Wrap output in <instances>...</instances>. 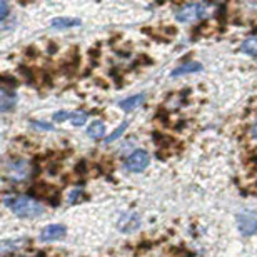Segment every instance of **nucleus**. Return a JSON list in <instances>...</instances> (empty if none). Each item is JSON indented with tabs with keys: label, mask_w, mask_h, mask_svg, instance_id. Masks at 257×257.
Listing matches in <instances>:
<instances>
[{
	"label": "nucleus",
	"mask_w": 257,
	"mask_h": 257,
	"mask_svg": "<svg viewBox=\"0 0 257 257\" xmlns=\"http://www.w3.org/2000/svg\"><path fill=\"white\" fill-rule=\"evenodd\" d=\"M32 167L23 159H17V161H10L5 167V175L12 182H23L30 177Z\"/></svg>",
	"instance_id": "7ed1b4c3"
},
{
	"label": "nucleus",
	"mask_w": 257,
	"mask_h": 257,
	"mask_svg": "<svg viewBox=\"0 0 257 257\" xmlns=\"http://www.w3.org/2000/svg\"><path fill=\"white\" fill-rule=\"evenodd\" d=\"M20 257H32V256H20Z\"/></svg>",
	"instance_id": "412c9836"
},
{
	"label": "nucleus",
	"mask_w": 257,
	"mask_h": 257,
	"mask_svg": "<svg viewBox=\"0 0 257 257\" xmlns=\"http://www.w3.org/2000/svg\"><path fill=\"white\" fill-rule=\"evenodd\" d=\"M207 7L209 5H206V3H187V5H182L175 12V19L182 23L197 22V20H202L207 15Z\"/></svg>",
	"instance_id": "f03ea898"
},
{
	"label": "nucleus",
	"mask_w": 257,
	"mask_h": 257,
	"mask_svg": "<svg viewBox=\"0 0 257 257\" xmlns=\"http://www.w3.org/2000/svg\"><path fill=\"white\" fill-rule=\"evenodd\" d=\"M127 127H129V122H124V124H122V125H120V127H117L116 130H114V132H112V134H110V136H109L107 139H105V144H107V142H109V144H110V142L117 140V139H119V137L122 136V134H124V132H125V129H127Z\"/></svg>",
	"instance_id": "2eb2a0df"
},
{
	"label": "nucleus",
	"mask_w": 257,
	"mask_h": 257,
	"mask_svg": "<svg viewBox=\"0 0 257 257\" xmlns=\"http://www.w3.org/2000/svg\"><path fill=\"white\" fill-rule=\"evenodd\" d=\"M87 136L93 139V140H99L105 136V125L102 120H93L87 129Z\"/></svg>",
	"instance_id": "f8f14e48"
},
{
	"label": "nucleus",
	"mask_w": 257,
	"mask_h": 257,
	"mask_svg": "<svg viewBox=\"0 0 257 257\" xmlns=\"http://www.w3.org/2000/svg\"><path fill=\"white\" fill-rule=\"evenodd\" d=\"M149 162H150V157L145 150H134L124 161V167L129 172H142L144 169H147Z\"/></svg>",
	"instance_id": "39448f33"
},
{
	"label": "nucleus",
	"mask_w": 257,
	"mask_h": 257,
	"mask_svg": "<svg viewBox=\"0 0 257 257\" xmlns=\"http://www.w3.org/2000/svg\"><path fill=\"white\" fill-rule=\"evenodd\" d=\"M237 229L242 235H254L257 232V212L244 209L237 214Z\"/></svg>",
	"instance_id": "20e7f679"
},
{
	"label": "nucleus",
	"mask_w": 257,
	"mask_h": 257,
	"mask_svg": "<svg viewBox=\"0 0 257 257\" xmlns=\"http://www.w3.org/2000/svg\"><path fill=\"white\" fill-rule=\"evenodd\" d=\"M72 124L73 125H84L85 120H87V112H80V110H77V112H72V117H70Z\"/></svg>",
	"instance_id": "dca6fc26"
},
{
	"label": "nucleus",
	"mask_w": 257,
	"mask_h": 257,
	"mask_svg": "<svg viewBox=\"0 0 257 257\" xmlns=\"http://www.w3.org/2000/svg\"><path fill=\"white\" fill-rule=\"evenodd\" d=\"M5 206L10 207V210L14 212L17 217L23 219H32L37 217L44 212V206L40 201H37L32 195H5Z\"/></svg>",
	"instance_id": "f257e3e1"
},
{
	"label": "nucleus",
	"mask_w": 257,
	"mask_h": 257,
	"mask_svg": "<svg viewBox=\"0 0 257 257\" xmlns=\"http://www.w3.org/2000/svg\"><path fill=\"white\" fill-rule=\"evenodd\" d=\"M65 234H67V227L65 226H62V224H50V226L44 227L39 239L44 240V242H54V240L65 237Z\"/></svg>",
	"instance_id": "423d86ee"
},
{
	"label": "nucleus",
	"mask_w": 257,
	"mask_h": 257,
	"mask_svg": "<svg viewBox=\"0 0 257 257\" xmlns=\"http://www.w3.org/2000/svg\"><path fill=\"white\" fill-rule=\"evenodd\" d=\"M202 70V65L199 62H187V64H182L179 67H175L170 75L172 77H179V75H186V73H194V72H201Z\"/></svg>",
	"instance_id": "9d476101"
},
{
	"label": "nucleus",
	"mask_w": 257,
	"mask_h": 257,
	"mask_svg": "<svg viewBox=\"0 0 257 257\" xmlns=\"http://www.w3.org/2000/svg\"><path fill=\"white\" fill-rule=\"evenodd\" d=\"M117 227H119L120 232H125V234L134 232L140 227V217H139V214H136V212H124L120 215L119 222H117Z\"/></svg>",
	"instance_id": "0eeeda50"
},
{
	"label": "nucleus",
	"mask_w": 257,
	"mask_h": 257,
	"mask_svg": "<svg viewBox=\"0 0 257 257\" xmlns=\"http://www.w3.org/2000/svg\"><path fill=\"white\" fill-rule=\"evenodd\" d=\"M32 127H35V129H42V130H52L54 129V125L52 124H44V122H32Z\"/></svg>",
	"instance_id": "a211bd4d"
},
{
	"label": "nucleus",
	"mask_w": 257,
	"mask_h": 257,
	"mask_svg": "<svg viewBox=\"0 0 257 257\" xmlns=\"http://www.w3.org/2000/svg\"><path fill=\"white\" fill-rule=\"evenodd\" d=\"M240 50L249 57H257V35H251L240 44Z\"/></svg>",
	"instance_id": "ddd939ff"
},
{
	"label": "nucleus",
	"mask_w": 257,
	"mask_h": 257,
	"mask_svg": "<svg viewBox=\"0 0 257 257\" xmlns=\"http://www.w3.org/2000/svg\"><path fill=\"white\" fill-rule=\"evenodd\" d=\"M0 7H2V15H0V17H2V22H5L7 20V17H9V5H7V2H0Z\"/></svg>",
	"instance_id": "6ab92c4d"
},
{
	"label": "nucleus",
	"mask_w": 257,
	"mask_h": 257,
	"mask_svg": "<svg viewBox=\"0 0 257 257\" xmlns=\"http://www.w3.org/2000/svg\"><path fill=\"white\" fill-rule=\"evenodd\" d=\"M72 117V112H65V110H62V112H57V114H54V119L55 122H64V120H67V119H70Z\"/></svg>",
	"instance_id": "f3484780"
},
{
	"label": "nucleus",
	"mask_w": 257,
	"mask_h": 257,
	"mask_svg": "<svg viewBox=\"0 0 257 257\" xmlns=\"http://www.w3.org/2000/svg\"><path fill=\"white\" fill-rule=\"evenodd\" d=\"M144 102H145L144 93H137V95H132V97H129V99H124L122 102H119V107L122 110H125V112H130V110L140 107Z\"/></svg>",
	"instance_id": "1a4fd4ad"
},
{
	"label": "nucleus",
	"mask_w": 257,
	"mask_h": 257,
	"mask_svg": "<svg viewBox=\"0 0 257 257\" xmlns=\"http://www.w3.org/2000/svg\"><path fill=\"white\" fill-rule=\"evenodd\" d=\"M80 25V20L79 19H54L52 20V27L54 28H70V27H77Z\"/></svg>",
	"instance_id": "4468645a"
},
{
	"label": "nucleus",
	"mask_w": 257,
	"mask_h": 257,
	"mask_svg": "<svg viewBox=\"0 0 257 257\" xmlns=\"http://www.w3.org/2000/svg\"><path fill=\"white\" fill-rule=\"evenodd\" d=\"M25 246V239H15V240H2V254L9 256L12 252L20 251Z\"/></svg>",
	"instance_id": "9b49d317"
},
{
	"label": "nucleus",
	"mask_w": 257,
	"mask_h": 257,
	"mask_svg": "<svg viewBox=\"0 0 257 257\" xmlns=\"http://www.w3.org/2000/svg\"><path fill=\"white\" fill-rule=\"evenodd\" d=\"M15 104H17V93L3 85L0 89V110H2V114L12 110L15 107Z\"/></svg>",
	"instance_id": "6e6552de"
},
{
	"label": "nucleus",
	"mask_w": 257,
	"mask_h": 257,
	"mask_svg": "<svg viewBox=\"0 0 257 257\" xmlns=\"http://www.w3.org/2000/svg\"><path fill=\"white\" fill-rule=\"evenodd\" d=\"M251 132H252V137L257 139V122H256L254 125H252V130H251Z\"/></svg>",
	"instance_id": "aec40b11"
}]
</instances>
